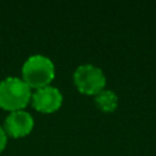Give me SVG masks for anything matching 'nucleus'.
<instances>
[{
	"mask_svg": "<svg viewBox=\"0 0 156 156\" xmlns=\"http://www.w3.org/2000/svg\"><path fill=\"white\" fill-rule=\"evenodd\" d=\"M22 78L29 88H35V90L48 87L55 78L54 62L48 56L32 55L22 66Z\"/></svg>",
	"mask_w": 156,
	"mask_h": 156,
	"instance_id": "obj_1",
	"label": "nucleus"
},
{
	"mask_svg": "<svg viewBox=\"0 0 156 156\" xmlns=\"http://www.w3.org/2000/svg\"><path fill=\"white\" fill-rule=\"evenodd\" d=\"M30 88L23 79L7 77L0 82V107L6 111H21L30 101Z\"/></svg>",
	"mask_w": 156,
	"mask_h": 156,
	"instance_id": "obj_2",
	"label": "nucleus"
},
{
	"mask_svg": "<svg viewBox=\"0 0 156 156\" xmlns=\"http://www.w3.org/2000/svg\"><path fill=\"white\" fill-rule=\"evenodd\" d=\"M73 80L77 89L85 95H96L106 85L104 72L90 63L78 66L73 73Z\"/></svg>",
	"mask_w": 156,
	"mask_h": 156,
	"instance_id": "obj_3",
	"label": "nucleus"
},
{
	"mask_svg": "<svg viewBox=\"0 0 156 156\" xmlns=\"http://www.w3.org/2000/svg\"><path fill=\"white\" fill-rule=\"evenodd\" d=\"M62 100L61 91L51 85L37 89L30 98L32 106L43 113H52L57 111L62 105Z\"/></svg>",
	"mask_w": 156,
	"mask_h": 156,
	"instance_id": "obj_4",
	"label": "nucleus"
},
{
	"mask_svg": "<svg viewBox=\"0 0 156 156\" xmlns=\"http://www.w3.org/2000/svg\"><path fill=\"white\" fill-rule=\"evenodd\" d=\"M34 127V119L27 111L11 112L4 123V130L6 135L12 138H22L28 135Z\"/></svg>",
	"mask_w": 156,
	"mask_h": 156,
	"instance_id": "obj_5",
	"label": "nucleus"
},
{
	"mask_svg": "<svg viewBox=\"0 0 156 156\" xmlns=\"http://www.w3.org/2000/svg\"><path fill=\"white\" fill-rule=\"evenodd\" d=\"M95 105L96 107L106 113L113 112L118 105V98L115 91L112 90H101L99 94L95 95Z\"/></svg>",
	"mask_w": 156,
	"mask_h": 156,
	"instance_id": "obj_6",
	"label": "nucleus"
},
{
	"mask_svg": "<svg viewBox=\"0 0 156 156\" xmlns=\"http://www.w3.org/2000/svg\"><path fill=\"white\" fill-rule=\"evenodd\" d=\"M6 143H7V135H6L5 130H4V128L0 127V152L5 149Z\"/></svg>",
	"mask_w": 156,
	"mask_h": 156,
	"instance_id": "obj_7",
	"label": "nucleus"
}]
</instances>
